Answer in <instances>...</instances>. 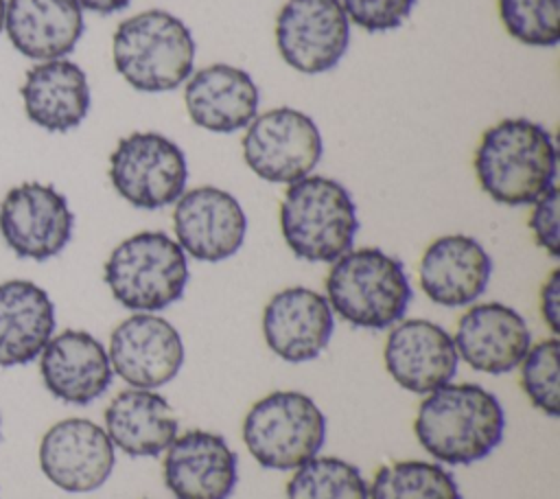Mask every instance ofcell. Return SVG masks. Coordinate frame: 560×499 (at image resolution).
Returning <instances> with one entry per match:
<instances>
[{
  "mask_svg": "<svg viewBox=\"0 0 560 499\" xmlns=\"http://www.w3.org/2000/svg\"><path fill=\"white\" fill-rule=\"evenodd\" d=\"M472 169L481 190L497 204L532 206L556 186L558 149L545 125L503 118L481 134Z\"/></svg>",
  "mask_w": 560,
  "mask_h": 499,
  "instance_id": "1",
  "label": "cell"
},
{
  "mask_svg": "<svg viewBox=\"0 0 560 499\" xmlns=\"http://www.w3.org/2000/svg\"><path fill=\"white\" fill-rule=\"evenodd\" d=\"M413 431L438 462L472 464L503 440L505 411L499 398L477 383H446L422 398Z\"/></svg>",
  "mask_w": 560,
  "mask_h": 499,
  "instance_id": "2",
  "label": "cell"
},
{
  "mask_svg": "<svg viewBox=\"0 0 560 499\" xmlns=\"http://www.w3.org/2000/svg\"><path fill=\"white\" fill-rule=\"evenodd\" d=\"M197 44L184 20L149 9L122 20L112 39L116 72L140 92H168L188 81Z\"/></svg>",
  "mask_w": 560,
  "mask_h": 499,
  "instance_id": "3",
  "label": "cell"
},
{
  "mask_svg": "<svg viewBox=\"0 0 560 499\" xmlns=\"http://www.w3.org/2000/svg\"><path fill=\"white\" fill-rule=\"evenodd\" d=\"M326 300L341 320L357 328L383 330L405 317L411 285L402 263L381 247H357L332 260Z\"/></svg>",
  "mask_w": 560,
  "mask_h": 499,
  "instance_id": "4",
  "label": "cell"
},
{
  "mask_svg": "<svg viewBox=\"0 0 560 499\" xmlns=\"http://www.w3.org/2000/svg\"><path fill=\"white\" fill-rule=\"evenodd\" d=\"M357 230V206L341 182L326 175H306L284 190L280 232L298 258L332 263L352 250Z\"/></svg>",
  "mask_w": 560,
  "mask_h": 499,
  "instance_id": "5",
  "label": "cell"
},
{
  "mask_svg": "<svg viewBox=\"0 0 560 499\" xmlns=\"http://www.w3.org/2000/svg\"><path fill=\"white\" fill-rule=\"evenodd\" d=\"M188 258L166 232L144 230L120 241L105 260L103 278L118 304L155 313L175 304L188 285Z\"/></svg>",
  "mask_w": 560,
  "mask_h": 499,
  "instance_id": "6",
  "label": "cell"
},
{
  "mask_svg": "<svg viewBox=\"0 0 560 499\" xmlns=\"http://www.w3.org/2000/svg\"><path fill=\"white\" fill-rule=\"evenodd\" d=\"M243 440L260 466L295 471L324 446L326 416L302 392H271L245 414Z\"/></svg>",
  "mask_w": 560,
  "mask_h": 499,
  "instance_id": "7",
  "label": "cell"
},
{
  "mask_svg": "<svg viewBox=\"0 0 560 499\" xmlns=\"http://www.w3.org/2000/svg\"><path fill=\"white\" fill-rule=\"evenodd\" d=\"M114 190L133 208L158 210L186 190L188 162L182 147L158 131H133L109 155Z\"/></svg>",
  "mask_w": 560,
  "mask_h": 499,
  "instance_id": "8",
  "label": "cell"
},
{
  "mask_svg": "<svg viewBox=\"0 0 560 499\" xmlns=\"http://www.w3.org/2000/svg\"><path fill=\"white\" fill-rule=\"evenodd\" d=\"M241 149L245 164L260 179L293 184L319 164L324 142L319 127L306 112L280 105L254 116L245 127Z\"/></svg>",
  "mask_w": 560,
  "mask_h": 499,
  "instance_id": "9",
  "label": "cell"
},
{
  "mask_svg": "<svg viewBox=\"0 0 560 499\" xmlns=\"http://www.w3.org/2000/svg\"><path fill=\"white\" fill-rule=\"evenodd\" d=\"M276 46L302 74L332 70L350 46V22L339 0H287L276 18Z\"/></svg>",
  "mask_w": 560,
  "mask_h": 499,
  "instance_id": "10",
  "label": "cell"
},
{
  "mask_svg": "<svg viewBox=\"0 0 560 499\" xmlns=\"http://www.w3.org/2000/svg\"><path fill=\"white\" fill-rule=\"evenodd\" d=\"M74 214L68 199L50 184L24 182L0 204V232L15 256L48 260L72 239Z\"/></svg>",
  "mask_w": 560,
  "mask_h": 499,
  "instance_id": "11",
  "label": "cell"
},
{
  "mask_svg": "<svg viewBox=\"0 0 560 499\" xmlns=\"http://www.w3.org/2000/svg\"><path fill=\"white\" fill-rule=\"evenodd\" d=\"M173 230L186 256L221 263L243 247L247 217L232 193L217 186H197L184 190L175 201Z\"/></svg>",
  "mask_w": 560,
  "mask_h": 499,
  "instance_id": "12",
  "label": "cell"
},
{
  "mask_svg": "<svg viewBox=\"0 0 560 499\" xmlns=\"http://www.w3.org/2000/svg\"><path fill=\"white\" fill-rule=\"evenodd\" d=\"M112 370L131 387L153 390L173 381L184 363L177 328L155 313H133L109 337Z\"/></svg>",
  "mask_w": 560,
  "mask_h": 499,
  "instance_id": "13",
  "label": "cell"
},
{
  "mask_svg": "<svg viewBox=\"0 0 560 499\" xmlns=\"http://www.w3.org/2000/svg\"><path fill=\"white\" fill-rule=\"evenodd\" d=\"M116 446L103 427L88 418L55 422L39 442L42 473L66 492L101 488L116 464Z\"/></svg>",
  "mask_w": 560,
  "mask_h": 499,
  "instance_id": "14",
  "label": "cell"
},
{
  "mask_svg": "<svg viewBox=\"0 0 560 499\" xmlns=\"http://www.w3.org/2000/svg\"><path fill=\"white\" fill-rule=\"evenodd\" d=\"M383 359L389 376L413 394H429L457 372L459 357L453 337L431 320H400L392 326Z\"/></svg>",
  "mask_w": 560,
  "mask_h": 499,
  "instance_id": "15",
  "label": "cell"
},
{
  "mask_svg": "<svg viewBox=\"0 0 560 499\" xmlns=\"http://www.w3.org/2000/svg\"><path fill=\"white\" fill-rule=\"evenodd\" d=\"M335 315L326 295L308 287H287L262 311V335L273 355L289 363L313 361L328 346Z\"/></svg>",
  "mask_w": 560,
  "mask_h": 499,
  "instance_id": "16",
  "label": "cell"
},
{
  "mask_svg": "<svg viewBox=\"0 0 560 499\" xmlns=\"http://www.w3.org/2000/svg\"><path fill=\"white\" fill-rule=\"evenodd\" d=\"M457 357L486 374L512 372L532 346L525 317L503 302L472 304L457 322Z\"/></svg>",
  "mask_w": 560,
  "mask_h": 499,
  "instance_id": "17",
  "label": "cell"
},
{
  "mask_svg": "<svg viewBox=\"0 0 560 499\" xmlns=\"http://www.w3.org/2000/svg\"><path fill=\"white\" fill-rule=\"evenodd\" d=\"M236 464L223 436L190 429L166 449L164 484L175 499H228L238 479Z\"/></svg>",
  "mask_w": 560,
  "mask_h": 499,
  "instance_id": "18",
  "label": "cell"
},
{
  "mask_svg": "<svg viewBox=\"0 0 560 499\" xmlns=\"http://www.w3.org/2000/svg\"><path fill=\"white\" fill-rule=\"evenodd\" d=\"M46 390L70 405H88L103 396L114 379L105 346L88 330L68 328L52 335L39 352Z\"/></svg>",
  "mask_w": 560,
  "mask_h": 499,
  "instance_id": "19",
  "label": "cell"
},
{
  "mask_svg": "<svg viewBox=\"0 0 560 499\" xmlns=\"http://www.w3.org/2000/svg\"><path fill=\"white\" fill-rule=\"evenodd\" d=\"M490 276V254L468 234L438 236L424 250L418 267L424 295L448 309L472 304L486 291Z\"/></svg>",
  "mask_w": 560,
  "mask_h": 499,
  "instance_id": "20",
  "label": "cell"
},
{
  "mask_svg": "<svg viewBox=\"0 0 560 499\" xmlns=\"http://www.w3.org/2000/svg\"><path fill=\"white\" fill-rule=\"evenodd\" d=\"M184 85L186 112L206 131L234 134L245 129L258 114L260 92L243 68L210 63L195 70Z\"/></svg>",
  "mask_w": 560,
  "mask_h": 499,
  "instance_id": "21",
  "label": "cell"
},
{
  "mask_svg": "<svg viewBox=\"0 0 560 499\" xmlns=\"http://www.w3.org/2000/svg\"><path fill=\"white\" fill-rule=\"evenodd\" d=\"M77 0H4V31L13 48L35 61L61 59L83 35Z\"/></svg>",
  "mask_w": 560,
  "mask_h": 499,
  "instance_id": "22",
  "label": "cell"
},
{
  "mask_svg": "<svg viewBox=\"0 0 560 499\" xmlns=\"http://www.w3.org/2000/svg\"><path fill=\"white\" fill-rule=\"evenodd\" d=\"M31 123L46 131H70L90 112V83L79 63L61 57L37 61L20 88Z\"/></svg>",
  "mask_w": 560,
  "mask_h": 499,
  "instance_id": "23",
  "label": "cell"
},
{
  "mask_svg": "<svg viewBox=\"0 0 560 499\" xmlns=\"http://www.w3.org/2000/svg\"><path fill=\"white\" fill-rule=\"evenodd\" d=\"M103 418L112 444L131 457H155L164 453L179 429L168 401L142 387L118 392Z\"/></svg>",
  "mask_w": 560,
  "mask_h": 499,
  "instance_id": "24",
  "label": "cell"
},
{
  "mask_svg": "<svg viewBox=\"0 0 560 499\" xmlns=\"http://www.w3.org/2000/svg\"><path fill=\"white\" fill-rule=\"evenodd\" d=\"M55 333V304L35 282H0V365H24L39 357Z\"/></svg>",
  "mask_w": 560,
  "mask_h": 499,
  "instance_id": "25",
  "label": "cell"
},
{
  "mask_svg": "<svg viewBox=\"0 0 560 499\" xmlns=\"http://www.w3.org/2000/svg\"><path fill=\"white\" fill-rule=\"evenodd\" d=\"M368 499H462L455 477L435 462L402 460L381 466Z\"/></svg>",
  "mask_w": 560,
  "mask_h": 499,
  "instance_id": "26",
  "label": "cell"
},
{
  "mask_svg": "<svg viewBox=\"0 0 560 499\" xmlns=\"http://www.w3.org/2000/svg\"><path fill=\"white\" fill-rule=\"evenodd\" d=\"M287 499H368V481L354 464L315 455L295 468Z\"/></svg>",
  "mask_w": 560,
  "mask_h": 499,
  "instance_id": "27",
  "label": "cell"
},
{
  "mask_svg": "<svg viewBox=\"0 0 560 499\" xmlns=\"http://www.w3.org/2000/svg\"><path fill=\"white\" fill-rule=\"evenodd\" d=\"M510 37L525 46L553 48L560 42V0H497Z\"/></svg>",
  "mask_w": 560,
  "mask_h": 499,
  "instance_id": "28",
  "label": "cell"
},
{
  "mask_svg": "<svg viewBox=\"0 0 560 499\" xmlns=\"http://www.w3.org/2000/svg\"><path fill=\"white\" fill-rule=\"evenodd\" d=\"M560 344L558 337L542 339L525 352L521 359V387L529 403L551 416L560 414Z\"/></svg>",
  "mask_w": 560,
  "mask_h": 499,
  "instance_id": "29",
  "label": "cell"
},
{
  "mask_svg": "<svg viewBox=\"0 0 560 499\" xmlns=\"http://www.w3.org/2000/svg\"><path fill=\"white\" fill-rule=\"evenodd\" d=\"M348 22L368 33H385L402 26L416 0H339Z\"/></svg>",
  "mask_w": 560,
  "mask_h": 499,
  "instance_id": "30",
  "label": "cell"
},
{
  "mask_svg": "<svg viewBox=\"0 0 560 499\" xmlns=\"http://www.w3.org/2000/svg\"><path fill=\"white\" fill-rule=\"evenodd\" d=\"M558 210H560V193L558 186H551L545 195H540L532 204L529 212V230L540 250H545L551 258L560 256V228H558Z\"/></svg>",
  "mask_w": 560,
  "mask_h": 499,
  "instance_id": "31",
  "label": "cell"
},
{
  "mask_svg": "<svg viewBox=\"0 0 560 499\" xmlns=\"http://www.w3.org/2000/svg\"><path fill=\"white\" fill-rule=\"evenodd\" d=\"M540 315L553 335L560 333V269H551L540 287Z\"/></svg>",
  "mask_w": 560,
  "mask_h": 499,
  "instance_id": "32",
  "label": "cell"
},
{
  "mask_svg": "<svg viewBox=\"0 0 560 499\" xmlns=\"http://www.w3.org/2000/svg\"><path fill=\"white\" fill-rule=\"evenodd\" d=\"M81 9H88L92 13H98V15H112V13H118L122 9L129 7L131 0H77Z\"/></svg>",
  "mask_w": 560,
  "mask_h": 499,
  "instance_id": "33",
  "label": "cell"
},
{
  "mask_svg": "<svg viewBox=\"0 0 560 499\" xmlns=\"http://www.w3.org/2000/svg\"><path fill=\"white\" fill-rule=\"evenodd\" d=\"M4 28V0H0V33Z\"/></svg>",
  "mask_w": 560,
  "mask_h": 499,
  "instance_id": "34",
  "label": "cell"
}]
</instances>
